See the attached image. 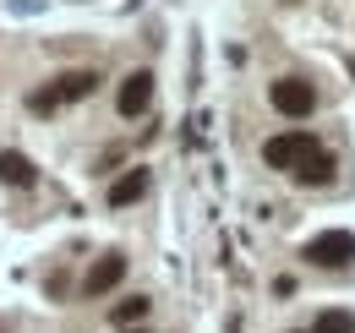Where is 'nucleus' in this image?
<instances>
[{
  "mask_svg": "<svg viewBox=\"0 0 355 333\" xmlns=\"http://www.w3.org/2000/svg\"><path fill=\"white\" fill-rule=\"evenodd\" d=\"M0 180L6 186H17V191H28V186H39V169L28 153H17V148H0Z\"/></svg>",
  "mask_w": 355,
  "mask_h": 333,
  "instance_id": "0eeeda50",
  "label": "nucleus"
},
{
  "mask_svg": "<svg viewBox=\"0 0 355 333\" xmlns=\"http://www.w3.org/2000/svg\"><path fill=\"white\" fill-rule=\"evenodd\" d=\"M148 306H153L148 295H126V300H115V311H110V323H115V333H121V328H137V323L148 317Z\"/></svg>",
  "mask_w": 355,
  "mask_h": 333,
  "instance_id": "1a4fd4ad",
  "label": "nucleus"
},
{
  "mask_svg": "<svg viewBox=\"0 0 355 333\" xmlns=\"http://www.w3.org/2000/svg\"><path fill=\"white\" fill-rule=\"evenodd\" d=\"M295 180H301V186H328V180H334V153L322 148V153H317L306 169H295Z\"/></svg>",
  "mask_w": 355,
  "mask_h": 333,
  "instance_id": "9d476101",
  "label": "nucleus"
},
{
  "mask_svg": "<svg viewBox=\"0 0 355 333\" xmlns=\"http://www.w3.org/2000/svg\"><path fill=\"white\" fill-rule=\"evenodd\" d=\"M317 153H322V142H317L311 131H279V137H268V142H263V164L268 169H284V175L306 169Z\"/></svg>",
  "mask_w": 355,
  "mask_h": 333,
  "instance_id": "f257e3e1",
  "label": "nucleus"
},
{
  "mask_svg": "<svg viewBox=\"0 0 355 333\" xmlns=\"http://www.w3.org/2000/svg\"><path fill=\"white\" fill-rule=\"evenodd\" d=\"M93 87H98V71H60L55 83H44L39 93H28V110H33V115H55L60 104L88 99Z\"/></svg>",
  "mask_w": 355,
  "mask_h": 333,
  "instance_id": "f03ea898",
  "label": "nucleus"
},
{
  "mask_svg": "<svg viewBox=\"0 0 355 333\" xmlns=\"http://www.w3.org/2000/svg\"><path fill=\"white\" fill-rule=\"evenodd\" d=\"M121 333H142V328H121Z\"/></svg>",
  "mask_w": 355,
  "mask_h": 333,
  "instance_id": "f8f14e48",
  "label": "nucleus"
},
{
  "mask_svg": "<svg viewBox=\"0 0 355 333\" xmlns=\"http://www.w3.org/2000/svg\"><path fill=\"white\" fill-rule=\"evenodd\" d=\"M148 197V169L137 164V169H126L115 186H110V208H132V203H142Z\"/></svg>",
  "mask_w": 355,
  "mask_h": 333,
  "instance_id": "6e6552de",
  "label": "nucleus"
},
{
  "mask_svg": "<svg viewBox=\"0 0 355 333\" xmlns=\"http://www.w3.org/2000/svg\"><path fill=\"white\" fill-rule=\"evenodd\" d=\"M311 333H355V317H350V311H322Z\"/></svg>",
  "mask_w": 355,
  "mask_h": 333,
  "instance_id": "9b49d317",
  "label": "nucleus"
},
{
  "mask_svg": "<svg viewBox=\"0 0 355 333\" xmlns=\"http://www.w3.org/2000/svg\"><path fill=\"white\" fill-rule=\"evenodd\" d=\"M268 104L279 110V115H290V121H306L311 110H317V87L306 77H279V83L268 87Z\"/></svg>",
  "mask_w": 355,
  "mask_h": 333,
  "instance_id": "20e7f679",
  "label": "nucleus"
},
{
  "mask_svg": "<svg viewBox=\"0 0 355 333\" xmlns=\"http://www.w3.org/2000/svg\"><path fill=\"white\" fill-rule=\"evenodd\" d=\"M121 279H126V257H121V251H104L88 273H83V295H88V300H98V295L115 290Z\"/></svg>",
  "mask_w": 355,
  "mask_h": 333,
  "instance_id": "39448f33",
  "label": "nucleus"
},
{
  "mask_svg": "<svg viewBox=\"0 0 355 333\" xmlns=\"http://www.w3.org/2000/svg\"><path fill=\"white\" fill-rule=\"evenodd\" d=\"M306 257L311 268H350L355 262V235L350 230H322V235H311L306 241Z\"/></svg>",
  "mask_w": 355,
  "mask_h": 333,
  "instance_id": "7ed1b4c3",
  "label": "nucleus"
},
{
  "mask_svg": "<svg viewBox=\"0 0 355 333\" xmlns=\"http://www.w3.org/2000/svg\"><path fill=\"white\" fill-rule=\"evenodd\" d=\"M148 104H153V71H132L121 83V93H115V110L126 121H137V115H148Z\"/></svg>",
  "mask_w": 355,
  "mask_h": 333,
  "instance_id": "423d86ee",
  "label": "nucleus"
}]
</instances>
